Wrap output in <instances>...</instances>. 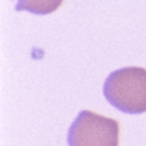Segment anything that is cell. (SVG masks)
<instances>
[{
  "mask_svg": "<svg viewBox=\"0 0 146 146\" xmlns=\"http://www.w3.org/2000/svg\"><path fill=\"white\" fill-rule=\"evenodd\" d=\"M120 124L114 118L81 111L68 131L69 146H118Z\"/></svg>",
  "mask_w": 146,
  "mask_h": 146,
  "instance_id": "7a4b0ae2",
  "label": "cell"
},
{
  "mask_svg": "<svg viewBox=\"0 0 146 146\" xmlns=\"http://www.w3.org/2000/svg\"><path fill=\"white\" fill-rule=\"evenodd\" d=\"M105 99L125 114L146 112V69L122 68L112 71L103 84Z\"/></svg>",
  "mask_w": 146,
  "mask_h": 146,
  "instance_id": "6da1fadb",
  "label": "cell"
},
{
  "mask_svg": "<svg viewBox=\"0 0 146 146\" xmlns=\"http://www.w3.org/2000/svg\"><path fill=\"white\" fill-rule=\"evenodd\" d=\"M62 2L64 0H17L15 9L34 13V15H49L60 8Z\"/></svg>",
  "mask_w": 146,
  "mask_h": 146,
  "instance_id": "3957f363",
  "label": "cell"
}]
</instances>
